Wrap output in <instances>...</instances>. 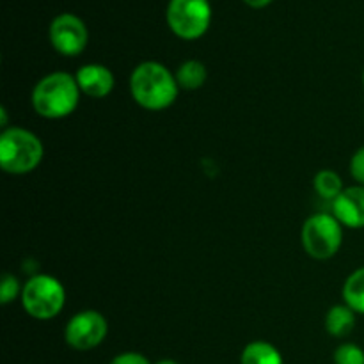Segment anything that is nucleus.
<instances>
[{
	"label": "nucleus",
	"mask_w": 364,
	"mask_h": 364,
	"mask_svg": "<svg viewBox=\"0 0 364 364\" xmlns=\"http://www.w3.org/2000/svg\"><path fill=\"white\" fill-rule=\"evenodd\" d=\"M130 92L139 107L159 112L176 102L180 85L174 73H171L164 64L144 60L132 71Z\"/></svg>",
	"instance_id": "obj_1"
},
{
	"label": "nucleus",
	"mask_w": 364,
	"mask_h": 364,
	"mask_svg": "<svg viewBox=\"0 0 364 364\" xmlns=\"http://www.w3.org/2000/svg\"><path fill=\"white\" fill-rule=\"evenodd\" d=\"M80 87L75 75L53 71L32 89V107L45 119H63L75 112L80 100Z\"/></svg>",
	"instance_id": "obj_2"
},
{
	"label": "nucleus",
	"mask_w": 364,
	"mask_h": 364,
	"mask_svg": "<svg viewBox=\"0 0 364 364\" xmlns=\"http://www.w3.org/2000/svg\"><path fill=\"white\" fill-rule=\"evenodd\" d=\"M45 148L39 137L21 127H7L0 134V166L4 173L28 174L41 164Z\"/></svg>",
	"instance_id": "obj_3"
},
{
	"label": "nucleus",
	"mask_w": 364,
	"mask_h": 364,
	"mask_svg": "<svg viewBox=\"0 0 364 364\" xmlns=\"http://www.w3.org/2000/svg\"><path fill=\"white\" fill-rule=\"evenodd\" d=\"M20 299L28 316L36 320H52L66 304V290L57 277L38 274L23 284Z\"/></svg>",
	"instance_id": "obj_4"
},
{
	"label": "nucleus",
	"mask_w": 364,
	"mask_h": 364,
	"mask_svg": "<svg viewBox=\"0 0 364 364\" xmlns=\"http://www.w3.org/2000/svg\"><path fill=\"white\" fill-rule=\"evenodd\" d=\"M302 245L313 259H329L343 244V226L333 213H315L302 226Z\"/></svg>",
	"instance_id": "obj_5"
},
{
	"label": "nucleus",
	"mask_w": 364,
	"mask_h": 364,
	"mask_svg": "<svg viewBox=\"0 0 364 364\" xmlns=\"http://www.w3.org/2000/svg\"><path fill=\"white\" fill-rule=\"evenodd\" d=\"M166 20L171 31L180 39H199L206 34L212 23L210 0H169Z\"/></svg>",
	"instance_id": "obj_6"
},
{
	"label": "nucleus",
	"mask_w": 364,
	"mask_h": 364,
	"mask_svg": "<svg viewBox=\"0 0 364 364\" xmlns=\"http://www.w3.org/2000/svg\"><path fill=\"white\" fill-rule=\"evenodd\" d=\"M107 333H109V323L105 316L95 309H84L71 316L70 322L66 323L64 340L73 350L85 352L102 345Z\"/></svg>",
	"instance_id": "obj_7"
},
{
	"label": "nucleus",
	"mask_w": 364,
	"mask_h": 364,
	"mask_svg": "<svg viewBox=\"0 0 364 364\" xmlns=\"http://www.w3.org/2000/svg\"><path fill=\"white\" fill-rule=\"evenodd\" d=\"M48 36L53 50L64 57L80 55L89 41V31L85 23L77 14L71 13H63L53 18Z\"/></svg>",
	"instance_id": "obj_8"
},
{
	"label": "nucleus",
	"mask_w": 364,
	"mask_h": 364,
	"mask_svg": "<svg viewBox=\"0 0 364 364\" xmlns=\"http://www.w3.org/2000/svg\"><path fill=\"white\" fill-rule=\"evenodd\" d=\"M333 215L341 223V226L350 230L364 228V187L354 185L345 187V191L333 201Z\"/></svg>",
	"instance_id": "obj_9"
},
{
	"label": "nucleus",
	"mask_w": 364,
	"mask_h": 364,
	"mask_svg": "<svg viewBox=\"0 0 364 364\" xmlns=\"http://www.w3.org/2000/svg\"><path fill=\"white\" fill-rule=\"evenodd\" d=\"M75 78H77L82 95L95 100L107 98L112 92L114 85H116V78H114L112 71L103 66V64L96 63L84 64V66L78 68Z\"/></svg>",
	"instance_id": "obj_10"
},
{
	"label": "nucleus",
	"mask_w": 364,
	"mask_h": 364,
	"mask_svg": "<svg viewBox=\"0 0 364 364\" xmlns=\"http://www.w3.org/2000/svg\"><path fill=\"white\" fill-rule=\"evenodd\" d=\"M358 313L347 304H336L327 311L326 331L334 338H345L354 331Z\"/></svg>",
	"instance_id": "obj_11"
},
{
	"label": "nucleus",
	"mask_w": 364,
	"mask_h": 364,
	"mask_svg": "<svg viewBox=\"0 0 364 364\" xmlns=\"http://www.w3.org/2000/svg\"><path fill=\"white\" fill-rule=\"evenodd\" d=\"M240 364H284L283 355L269 341L256 340L245 345L242 350Z\"/></svg>",
	"instance_id": "obj_12"
},
{
	"label": "nucleus",
	"mask_w": 364,
	"mask_h": 364,
	"mask_svg": "<svg viewBox=\"0 0 364 364\" xmlns=\"http://www.w3.org/2000/svg\"><path fill=\"white\" fill-rule=\"evenodd\" d=\"M174 77H176L180 89H185V91H196V89L205 85L206 78H208V71H206V66L201 60L191 59L180 64V68L176 70Z\"/></svg>",
	"instance_id": "obj_13"
},
{
	"label": "nucleus",
	"mask_w": 364,
	"mask_h": 364,
	"mask_svg": "<svg viewBox=\"0 0 364 364\" xmlns=\"http://www.w3.org/2000/svg\"><path fill=\"white\" fill-rule=\"evenodd\" d=\"M343 301L358 315H364V267H359L347 277L343 284Z\"/></svg>",
	"instance_id": "obj_14"
},
{
	"label": "nucleus",
	"mask_w": 364,
	"mask_h": 364,
	"mask_svg": "<svg viewBox=\"0 0 364 364\" xmlns=\"http://www.w3.org/2000/svg\"><path fill=\"white\" fill-rule=\"evenodd\" d=\"M313 187H315L316 194L322 199H326V201H334L345 191L343 180L333 169L318 171L315 174V180H313Z\"/></svg>",
	"instance_id": "obj_15"
},
{
	"label": "nucleus",
	"mask_w": 364,
	"mask_h": 364,
	"mask_svg": "<svg viewBox=\"0 0 364 364\" xmlns=\"http://www.w3.org/2000/svg\"><path fill=\"white\" fill-rule=\"evenodd\" d=\"M334 364H364V350L355 343H343L334 352Z\"/></svg>",
	"instance_id": "obj_16"
},
{
	"label": "nucleus",
	"mask_w": 364,
	"mask_h": 364,
	"mask_svg": "<svg viewBox=\"0 0 364 364\" xmlns=\"http://www.w3.org/2000/svg\"><path fill=\"white\" fill-rule=\"evenodd\" d=\"M21 290H23V287H20L13 274H4L2 284H0V302L4 306L9 304L16 297H21Z\"/></svg>",
	"instance_id": "obj_17"
},
{
	"label": "nucleus",
	"mask_w": 364,
	"mask_h": 364,
	"mask_svg": "<svg viewBox=\"0 0 364 364\" xmlns=\"http://www.w3.org/2000/svg\"><path fill=\"white\" fill-rule=\"evenodd\" d=\"M350 174L358 185L364 187V146L352 155L350 159Z\"/></svg>",
	"instance_id": "obj_18"
},
{
	"label": "nucleus",
	"mask_w": 364,
	"mask_h": 364,
	"mask_svg": "<svg viewBox=\"0 0 364 364\" xmlns=\"http://www.w3.org/2000/svg\"><path fill=\"white\" fill-rule=\"evenodd\" d=\"M109 364H151L146 355L139 354V352H123V354L116 355Z\"/></svg>",
	"instance_id": "obj_19"
},
{
	"label": "nucleus",
	"mask_w": 364,
	"mask_h": 364,
	"mask_svg": "<svg viewBox=\"0 0 364 364\" xmlns=\"http://www.w3.org/2000/svg\"><path fill=\"white\" fill-rule=\"evenodd\" d=\"M245 4H247L249 7H252V9H263V7L269 6L272 0H244Z\"/></svg>",
	"instance_id": "obj_20"
},
{
	"label": "nucleus",
	"mask_w": 364,
	"mask_h": 364,
	"mask_svg": "<svg viewBox=\"0 0 364 364\" xmlns=\"http://www.w3.org/2000/svg\"><path fill=\"white\" fill-rule=\"evenodd\" d=\"M156 364H180L178 361H174V359H160Z\"/></svg>",
	"instance_id": "obj_21"
},
{
	"label": "nucleus",
	"mask_w": 364,
	"mask_h": 364,
	"mask_svg": "<svg viewBox=\"0 0 364 364\" xmlns=\"http://www.w3.org/2000/svg\"><path fill=\"white\" fill-rule=\"evenodd\" d=\"M363 87H364V70H363Z\"/></svg>",
	"instance_id": "obj_22"
}]
</instances>
